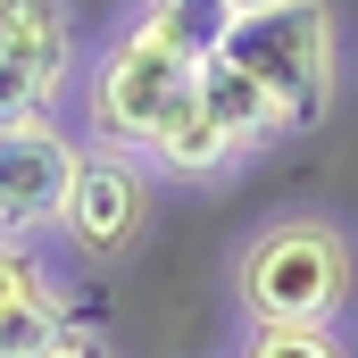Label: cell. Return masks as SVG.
I'll return each mask as SVG.
<instances>
[{
    "label": "cell",
    "mask_w": 358,
    "mask_h": 358,
    "mask_svg": "<svg viewBox=\"0 0 358 358\" xmlns=\"http://www.w3.org/2000/svg\"><path fill=\"white\" fill-rule=\"evenodd\" d=\"M358 283V250L325 217H275L242 250V308L250 325H334Z\"/></svg>",
    "instance_id": "1"
},
{
    "label": "cell",
    "mask_w": 358,
    "mask_h": 358,
    "mask_svg": "<svg viewBox=\"0 0 358 358\" xmlns=\"http://www.w3.org/2000/svg\"><path fill=\"white\" fill-rule=\"evenodd\" d=\"M217 59H234V67L275 100V125H283V134L325 125L334 84H342V42H334L325 0H283L267 17H242Z\"/></svg>",
    "instance_id": "2"
},
{
    "label": "cell",
    "mask_w": 358,
    "mask_h": 358,
    "mask_svg": "<svg viewBox=\"0 0 358 358\" xmlns=\"http://www.w3.org/2000/svg\"><path fill=\"white\" fill-rule=\"evenodd\" d=\"M192 84V67H183L176 50L159 42V34H142V25H125L100 59H92V84H84V108H92V134L108 142V150H150V134L167 125V108L183 100Z\"/></svg>",
    "instance_id": "3"
},
{
    "label": "cell",
    "mask_w": 358,
    "mask_h": 358,
    "mask_svg": "<svg viewBox=\"0 0 358 358\" xmlns=\"http://www.w3.org/2000/svg\"><path fill=\"white\" fill-rule=\"evenodd\" d=\"M59 225L84 242L92 259H125L150 225V176L134 167V150H76V183H67V208Z\"/></svg>",
    "instance_id": "4"
},
{
    "label": "cell",
    "mask_w": 358,
    "mask_h": 358,
    "mask_svg": "<svg viewBox=\"0 0 358 358\" xmlns=\"http://www.w3.org/2000/svg\"><path fill=\"white\" fill-rule=\"evenodd\" d=\"M67 183H76V142H67L50 117L0 125V234H8V242L59 225Z\"/></svg>",
    "instance_id": "5"
},
{
    "label": "cell",
    "mask_w": 358,
    "mask_h": 358,
    "mask_svg": "<svg viewBox=\"0 0 358 358\" xmlns=\"http://www.w3.org/2000/svg\"><path fill=\"white\" fill-rule=\"evenodd\" d=\"M142 159H159L167 176H225V167H234L242 150H234V134H225V125L208 117V100L183 84V100L167 108V125L150 134V150H142Z\"/></svg>",
    "instance_id": "6"
},
{
    "label": "cell",
    "mask_w": 358,
    "mask_h": 358,
    "mask_svg": "<svg viewBox=\"0 0 358 358\" xmlns=\"http://www.w3.org/2000/svg\"><path fill=\"white\" fill-rule=\"evenodd\" d=\"M76 42H0V125L50 117V92L67 84Z\"/></svg>",
    "instance_id": "7"
},
{
    "label": "cell",
    "mask_w": 358,
    "mask_h": 358,
    "mask_svg": "<svg viewBox=\"0 0 358 358\" xmlns=\"http://www.w3.org/2000/svg\"><path fill=\"white\" fill-rule=\"evenodd\" d=\"M192 92H200V100H208V117L234 134V150H259L267 134H283V125H275V100L250 84L234 59H200V67H192Z\"/></svg>",
    "instance_id": "8"
},
{
    "label": "cell",
    "mask_w": 358,
    "mask_h": 358,
    "mask_svg": "<svg viewBox=\"0 0 358 358\" xmlns=\"http://www.w3.org/2000/svg\"><path fill=\"white\" fill-rule=\"evenodd\" d=\"M134 25H142V34H159L183 67H200V59H217V50H225L234 8H225V0H142V8H134Z\"/></svg>",
    "instance_id": "9"
},
{
    "label": "cell",
    "mask_w": 358,
    "mask_h": 358,
    "mask_svg": "<svg viewBox=\"0 0 358 358\" xmlns=\"http://www.w3.org/2000/svg\"><path fill=\"white\" fill-rule=\"evenodd\" d=\"M67 334V300L34 275L17 300H0V358H50V342Z\"/></svg>",
    "instance_id": "10"
},
{
    "label": "cell",
    "mask_w": 358,
    "mask_h": 358,
    "mask_svg": "<svg viewBox=\"0 0 358 358\" xmlns=\"http://www.w3.org/2000/svg\"><path fill=\"white\" fill-rule=\"evenodd\" d=\"M242 358H350L334 342V325H250Z\"/></svg>",
    "instance_id": "11"
},
{
    "label": "cell",
    "mask_w": 358,
    "mask_h": 358,
    "mask_svg": "<svg viewBox=\"0 0 358 358\" xmlns=\"http://www.w3.org/2000/svg\"><path fill=\"white\" fill-rule=\"evenodd\" d=\"M50 358H108V334H100V325H84V317H67V334L50 342Z\"/></svg>",
    "instance_id": "12"
},
{
    "label": "cell",
    "mask_w": 358,
    "mask_h": 358,
    "mask_svg": "<svg viewBox=\"0 0 358 358\" xmlns=\"http://www.w3.org/2000/svg\"><path fill=\"white\" fill-rule=\"evenodd\" d=\"M34 259H25V250H17V242H8V234H0V300H17V292H25V283H34Z\"/></svg>",
    "instance_id": "13"
},
{
    "label": "cell",
    "mask_w": 358,
    "mask_h": 358,
    "mask_svg": "<svg viewBox=\"0 0 358 358\" xmlns=\"http://www.w3.org/2000/svg\"><path fill=\"white\" fill-rule=\"evenodd\" d=\"M225 8H234V25H242V17H267V8H283V0H225Z\"/></svg>",
    "instance_id": "14"
}]
</instances>
